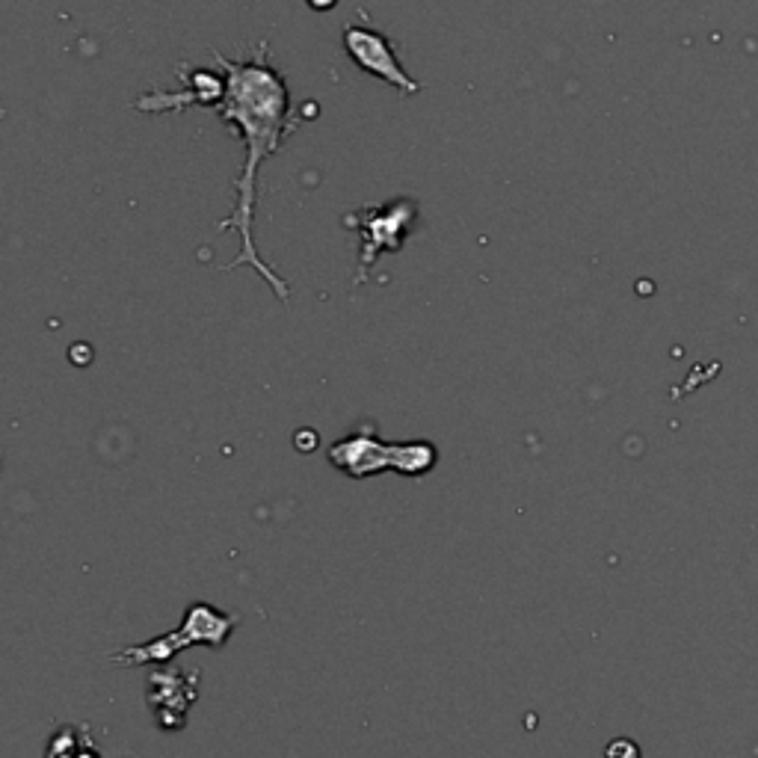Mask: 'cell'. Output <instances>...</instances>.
<instances>
[{"instance_id":"5b68a950","label":"cell","mask_w":758,"mask_h":758,"mask_svg":"<svg viewBox=\"0 0 758 758\" xmlns=\"http://www.w3.org/2000/svg\"><path fill=\"white\" fill-rule=\"evenodd\" d=\"M199 696V670L187 673L181 667L157 670L149 679L146 702L152 708L154 723L163 732H181L187 726V711Z\"/></svg>"},{"instance_id":"9c48e42d","label":"cell","mask_w":758,"mask_h":758,"mask_svg":"<svg viewBox=\"0 0 758 758\" xmlns=\"http://www.w3.org/2000/svg\"><path fill=\"white\" fill-rule=\"evenodd\" d=\"M314 12H329V9H335L338 6V0H305Z\"/></svg>"},{"instance_id":"8992f818","label":"cell","mask_w":758,"mask_h":758,"mask_svg":"<svg viewBox=\"0 0 758 758\" xmlns=\"http://www.w3.org/2000/svg\"><path fill=\"white\" fill-rule=\"evenodd\" d=\"M326 456L341 474L353 480H365V477L397 468V442H382L371 427H365L338 439L326 451Z\"/></svg>"},{"instance_id":"ba28073f","label":"cell","mask_w":758,"mask_h":758,"mask_svg":"<svg viewBox=\"0 0 758 758\" xmlns=\"http://www.w3.org/2000/svg\"><path fill=\"white\" fill-rule=\"evenodd\" d=\"M605 758H640V747L628 738H619V741L607 744Z\"/></svg>"},{"instance_id":"6da1fadb","label":"cell","mask_w":758,"mask_h":758,"mask_svg":"<svg viewBox=\"0 0 758 758\" xmlns=\"http://www.w3.org/2000/svg\"><path fill=\"white\" fill-rule=\"evenodd\" d=\"M217 66L226 72V92L220 104L214 107L220 119L234 128V134L243 140L246 163L240 175L234 178V208L226 220L220 223V231H234L240 240V252L234 261H228L223 270H234L249 264L273 291L282 303L291 300V285L261 258L255 246V208H258V169L261 163L276 154L291 131H297L300 116L305 110L294 113L291 107V92L285 86L282 72L270 60V45H252L249 54L226 60L220 51H214Z\"/></svg>"},{"instance_id":"52a82bcc","label":"cell","mask_w":758,"mask_h":758,"mask_svg":"<svg viewBox=\"0 0 758 758\" xmlns=\"http://www.w3.org/2000/svg\"><path fill=\"white\" fill-rule=\"evenodd\" d=\"M86 744H89V741H80V738L75 735V729H72V726H66V729H60V732L54 735V741L48 744V753H45V758H77Z\"/></svg>"},{"instance_id":"30bf717a","label":"cell","mask_w":758,"mask_h":758,"mask_svg":"<svg viewBox=\"0 0 758 758\" xmlns=\"http://www.w3.org/2000/svg\"><path fill=\"white\" fill-rule=\"evenodd\" d=\"M77 758H101V753H98V750L92 747V741H89V744H86V747L80 750V756H77Z\"/></svg>"},{"instance_id":"3957f363","label":"cell","mask_w":758,"mask_h":758,"mask_svg":"<svg viewBox=\"0 0 758 758\" xmlns=\"http://www.w3.org/2000/svg\"><path fill=\"white\" fill-rule=\"evenodd\" d=\"M344 226L359 231L356 285H362L382 255L400 252L406 246L409 234L418 226V205L415 199H391L379 208H359L344 217Z\"/></svg>"},{"instance_id":"277c9868","label":"cell","mask_w":758,"mask_h":758,"mask_svg":"<svg viewBox=\"0 0 758 758\" xmlns=\"http://www.w3.org/2000/svg\"><path fill=\"white\" fill-rule=\"evenodd\" d=\"M341 39H344V51H347L350 63L359 66L362 72L394 86L400 95H418L421 92V83L412 75H406L403 63L397 60V51H394L391 39L382 30H374L365 18H362V24H347Z\"/></svg>"},{"instance_id":"7a4b0ae2","label":"cell","mask_w":758,"mask_h":758,"mask_svg":"<svg viewBox=\"0 0 758 758\" xmlns=\"http://www.w3.org/2000/svg\"><path fill=\"white\" fill-rule=\"evenodd\" d=\"M237 625H240V619L234 613L217 610L208 602H196V605L187 607L181 628L152 637L149 643H140V646H125V649L113 652L110 661L119 667H143V664H169L178 652H184L190 646L223 649Z\"/></svg>"}]
</instances>
